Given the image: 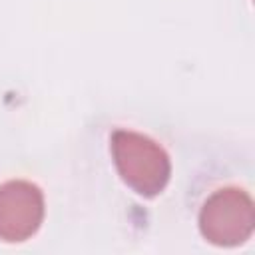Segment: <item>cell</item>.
Masks as SVG:
<instances>
[{"instance_id":"obj_1","label":"cell","mask_w":255,"mask_h":255,"mask_svg":"<svg viewBox=\"0 0 255 255\" xmlns=\"http://www.w3.org/2000/svg\"><path fill=\"white\" fill-rule=\"evenodd\" d=\"M110 151L120 179L137 195L155 197L167 187L171 159L149 135L120 128L110 137Z\"/></svg>"},{"instance_id":"obj_2","label":"cell","mask_w":255,"mask_h":255,"mask_svg":"<svg viewBox=\"0 0 255 255\" xmlns=\"http://www.w3.org/2000/svg\"><path fill=\"white\" fill-rule=\"evenodd\" d=\"M197 225L201 237L211 245H243L253 235L255 227V205L251 195L237 185L213 191L199 209Z\"/></svg>"},{"instance_id":"obj_3","label":"cell","mask_w":255,"mask_h":255,"mask_svg":"<svg viewBox=\"0 0 255 255\" xmlns=\"http://www.w3.org/2000/svg\"><path fill=\"white\" fill-rule=\"evenodd\" d=\"M46 213L42 189L28 179L0 185V241L22 243L38 233Z\"/></svg>"}]
</instances>
